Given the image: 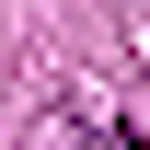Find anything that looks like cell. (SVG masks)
Returning <instances> with one entry per match:
<instances>
[{
	"mask_svg": "<svg viewBox=\"0 0 150 150\" xmlns=\"http://www.w3.org/2000/svg\"><path fill=\"white\" fill-rule=\"evenodd\" d=\"M46 150H139V127H127V115H58Z\"/></svg>",
	"mask_w": 150,
	"mask_h": 150,
	"instance_id": "1",
	"label": "cell"
}]
</instances>
